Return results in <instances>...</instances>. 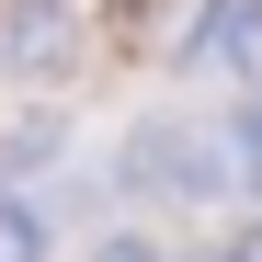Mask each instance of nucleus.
I'll return each instance as SVG.
<instances>
[{
	"label": "nucleus",
	"instance_id": "obj_1",
	"mask_svg": "<svg viewBox=\"0 0 262 262\" xmlns=\"http://www.w3.org/2000/svg\"><path fill=\"white\" fill-rule=\"evenodd\" d=\"M114 171H125V194H148V205H216L228 194V148H216L194 114H137Z\"/></svg>",
	"mask_w": 262,
	"mask_h": 262
},
{
	"label": "nucleus",
	"instance_id": "obj_2",
	"mask_svg": "<svg viewBox=\"0 0 262 262\" xmlns=\"http://www.w3.org/2000/svg\"><path fill=\"white\" fill-rule=\"evenodd\" d=\"M92 46V23H80V0H12L0 12V80H23V92H57Z\"/></svg>",
	"mask_w": 262,
	"mask_h": 262
},
{
	"label": "nucleus",
	"instance_id": "obj_3",
	"mask_svg": "<svg viewBox=\"0 0 262 262\" xmlns=\"http://www.w3.org/2000/svg\"><path fill=\"white\" fill-rule=\"evenodd\" d=\"M183 69L194 80H251L262 69V0H205L183 23Z\"/></svg>",
	"mask_w": 262,
	"mask_h": 262
},
{
	"label": "nucleus",
	"instance_id": "obj_4",
	"mask_svg": "<svg viewBox=\"0 0 262 262\" xmlns=\"http://www.w3.org/2000/svg\"><path fill=\"white\" fill-rule=\"evenodd\" d=\"M216 148H228V194H251V205H262V92L228 114V137H216Z\"/></svg>",
	"mask_w": 262,
	"mask_h": 262
},
{
	"label": "nucleus",
	"instance_id": "obj_5",
	"mask_svg": "<svg viewBox=\"0 0 262 262\" xmlns=\"http://www.w3.org/2000/svg\"><path fill=\"white\" fill-rule=\"evenodd\" d=\"M0 262H46V216H34L12 183H0Z\"/></svg>",
	"mask_w": 262,
	"mask_h": 262
},
{
	"label": "nucleus",
	"instance_id": "obj_6",
	"mask_svg": "<svg viewBox=\"0 0 262 262\" xmlns=\"http://www.w3.org/2000/svg\"><path fill=\"white\" fill-rule=\"evenodd\" d=\"M57 160V125L34 114V125H12V137H0V171H46Z\"/></svg>",
	"mask_w": 262,
	"mask_h": 262
},
{
	"label": "nucleus",
	"instance_id": "obj_7",
	"mask_svg": "<svg viewBox=\"0 0 262 262\" xmlns=\"http://www.w3.org/2000/svg\"><path fill=\"white\" fill-rule=\"evenodd\" d=\"M80 262H160V239H148V228H103Z\"/></svg>",
	"mask_w": 262,
	"mask_h": 262
},
{
	"label": "nucleus",
	"instance_id": "obj_8",
	"mask_svg": "<svg viewBox=\"0 0 262 262\" xmlns=\"http://www.w3.org/2000/svg\"><path fill=\"white\" fill-rule=\"evenodd\" d=\"M228 262H262V228H251V239H239V251H228Z\"/></svg>",
	"mask_w": 262,
	"mask_h": 262
}]
</instances>
